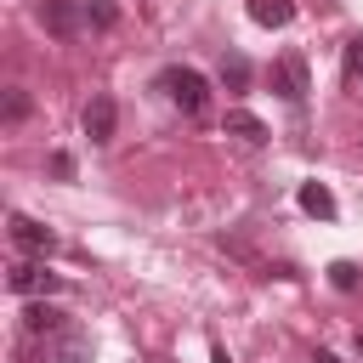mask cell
<instances>
[{"label": "cell", "instance_id": "7", "mask_svg": "<svg viewBox=\"0 0 363 363\" xmlns=\"http://www.w3.org/2000/svg\"><path fill=\"white\" fill-rule=\"evenodd\" d=\"M113 125H119L113 96H91V102H85V136H91V142H113Z\"/></svg>", "mask_w": 363, "mask_h": 363}, {"label": "cell", "instance_id": "10", "mask_svg": "<svg viewBox=\"0 0 363 363\" xmlns=\"http://www.w3.org/2000/svg\"><path fill=\"white\" fill-rule=\"evenodd\" d=\"M295 199H301V210H306V216H318V221H329V216H335V193H329L323 182H301V193H295Z\"/></svg>", "mask_w": 363, "mask_h": 363}, {"label": "cell", "instance_id": "9", "mask_svg": "<svg viewBox=\"0 0 363 363\" xmlns=\"http://www.w3.org/2000/svg\"><path fill=\"white\" fill-rule=\"evenodd\" d=\"M227 130H233L238 142H250V147H261V142L272 136V130H267V125H261L255 113H244V108H227Z\"/></svg>", "mask_w": 363, "mask_h": 363}, {"label": "cell", "instance_id": "17", "mask_svg": "<svg viewBox=\"0 0 363 363\" xmlns=\"http://www.w3.org/2000/svg\"><path fill=\"white\" fill-rule=\"evenodd\" d=\"M51 176H57V182H68V176H74V159H68V153H62V147H57V153H51Z\"/></svg>", "mask_w": 363, "mask_h": 363}, {"label": "cell", "instance_id": "8", "mask_svg": "<svg viewBox=\"0 0 363 363\" xmlns=\"http://www.w3.org/2000/svg\"><path fill=\"white\" fill-rule=\"evenodd\" d=\"M68 323H74V318H68V312H57V306H45V301H34V306L23 312V329H28V335H40V340L62 335Z\"/></svg>", "mask_w": 363, "mask_h": 363}, {"label": "cell", "instance_id": "14", "mask_svg": "<svg viewBox=\"0 0 363 363\" xmlns=\"http://www.w3.org/2000/svg\"><path fill=\"white\" fill-rule=\"evenodd\" d=\"M346 79H352V85H363V34H352V40H346Z\"/></svg>", "mask_w": 363, "mask_h": 363}, {"label": "cell", "instance_id": "2", "mask_svg": "<svg viewBox=\"0 0 363 363\" xmlns=\"http://www.w3.org/2000/svg\"><path fill=\"white\" fill-rule=\"evenodd\" d=\"M267 79H272V91H278L289 108H301L306 91H312V85H306V57H301V51H284V57L267 68Z\"/></svg>", "mask_w": 363, "mask_h": 363}, {"label": "cell", "instance_id": "13", "mask_svg": "<svg viewBox=\"0 0 363 363\" xmlns=\"http://www.w3.org/2000/svg\"><path fill=\"white\" fill-rule=\"evenodd\" d=\"M28 108H34V102H28V91H6L0 119H6V125H23V119H28Z\"/></svg>", "mask_w": 363, "mask_h": 363}, {"label": "cell", "instance_id": "6", "mask_svg": "<svg viewBox=\"0 0 363 363\" xmlns=\"http://www.w3.org/2000/svg\"><path fill=\"white\" fill-rule=\"evenodd\" d=\"M11 238H17V250H28V255H51V250H57V233H51L45 221H34V216H11Z\"/></svg>", "mask_w": 363, "mask_h": 363}, {"label": "cell", "instance_id": "19", "mask_svg": "<svg viewBox=\"0 0 363 363\" xmlns=\"http://www.w3.org/2000/svg\"><path fill=\"white\" fill-rule=\"evenodd\" d=\"M318 363H340V357H335V352H318Z\"/></svg>", "mask_w": 363, "mask_h": 363}, {"label": "cell", "instance_id": "12", "mask_svg": "<svg viewBox=\"0 0 363 363\" xmlns=\"http://www.w3.org/2000/svg\"><path fill=\"white\" fill-rule=\"evenodd\" d=\"M221 85L227 91H250V62L244 57H221Z\"/></svg>", "mask_w": 363, "mask_h": 363}, {"label": "cell", "instance_id": "18", "mask_svg": "<svg viewBox=\"0 0 363 363\" xmlns=\"http://www.w3.org/2000/svg\"><path fill=\"white\" fill-rule=\"evenodd\" d=\"M210 363H233V357H227V346H216V352H210Z\"/></svg>", "mask_w": 363, "mask_h": 363}, {"label": "cell", "instance_id": "1", "mask_svg": "<svg viewBox=\"0 0 363 363\" xmlns=\"http://www.w3.org/2000/svg\"><path fill=\"white\" fill-rule=\"evenodd\" d=\"M159 85H164V96H170L182 113H204V102H210V85H204L199 68H164Z\"/></svg>", "mask_w": 363, "mask_h": 363}, {"label": "cell", "instance_id": "3", "mask_svg": "<svg viewBox=\"0 0 363 363\" xmlns=\"http://www.w3.org/2000/svg\"><path fill=\"white\" fill-rule=\"evenodd\" d=\"M6 289L40 301V295H62V278L45 272V261H11V267H6Z\"/></svg>", "mask_w": 363, "mask_h": 363}, {"label": "cell", "instance_id": "16", "mask_svg": "<svg viewBox=\"0 0 363 363\" xmlns=\"http://www.w3.org/2000/svg\"><path fill=\"white\" fill-rule=\"evenodd\" d=\"M329 284H335V289H357V267H352V261H335V267H329Z\"/></svg>", "mask_w": 363, "mask_h": 363}, {"label": "cell", "instance_id": "15", "mask_svg": "<svg viewBox=\"0 0 363 363\" xmlns=\"http://www.w3.org/2000/svg\"><path fill=\"white\" fill-rule=\"evenodd\" d=\"M85 17H91L96 28H113V23H119V11H113L108 0H91V6H85Z\"/></svg>", "mask_w": 363, "mask_h": 363}, {"label": "cell", "instance_id": "4", "mask_svg": "<svg viewBox=\"0 0 363 363\" xmlns=\"http://www.w3.org/2000/svg\"><path fill=\"white\" fill-rule=\"evenodd\" d=\"M40 23H45V34H57V40H74L91 17H85V6L79 0H45L40 6Z\"/></svg>", "mask_w": 363, "mask_h": 363}, {"label": "cell", "instance_id": "11", "mask_svg": "<svg viewBox=\"0 0 363 363\" xmlns=\"http://www.w3.org/2000/svg\"><path fill=\"white\" fill-rule=\"evenodd\" d=\"M250 17H255L261 28H284V23L295 17V0H250Z\"/></svg>", "mask_w": 363, "mask_h": 363}, {"label": "cell", "instance_id": "20", "mask_svg": "<svg viewBox=\"0 0 363 363\" xmlns=\"http://www.w3.org/2000/svg\"><path fill=\"white\" fill-rule=\"evenodd\" d=\"M357 357H363V335H357Z\"/></svg>", "mask_w": 363, "mask_h": 363}, {"label": "cell", "instance_id": "5", "mask_svg": "<svg viewBox=\"0 0 363 363\" xmlns=\"http://www.w3.org/2000/svg\"><path fill=\"white\" fill-rule=\"evenodd\" d=\"M45 363H91V340H85V329L68 323L62 335H51V340H45Z\"/></svg>", "mask_w": 363, "mask_h": 363}]
</instances>
